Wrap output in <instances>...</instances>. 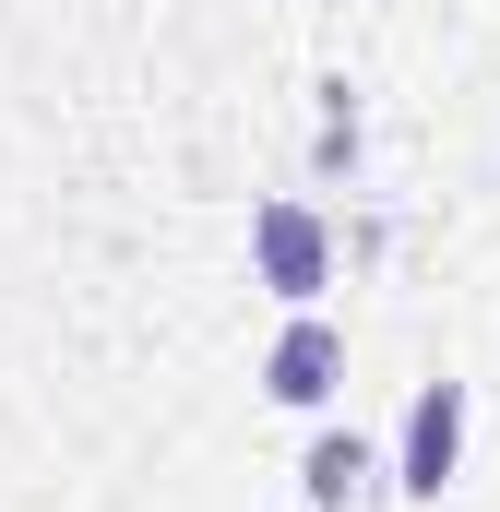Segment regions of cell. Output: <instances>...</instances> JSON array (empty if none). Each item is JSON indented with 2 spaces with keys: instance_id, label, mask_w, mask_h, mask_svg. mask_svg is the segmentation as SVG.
Masks as SVG:
<instances>
[{
  "instance_id": "1",
  "label": "cell",
  "mask_w": 500,
  "mask_h": 512,
  "mask_svg": "<svg viewBox=\"0 0 500 512\" xmlns=\"http://www.w3.org/2000/svg\"><path fill=\"white\" fill-rule=\"evenodd\" d=\"M250 286H274L286 310H310V298L334 286V227H322L310 203H262V215H250Z\"/></svg>"
},
{
  "instance_id": "2",
  "label": "cell",
  "mask_w": 500,
  "mask_h": 512,
  "mask_svg": "<svg viewBox=\"0 0 500 512\" xmlns=\"http://www.w3.org/2000/svg\"><path fill=\"white\" fill-rule=\"evenodd\" d=\"M453 453H465V382H417L405 441H393V489L405 501H441L453 489Z\"/></svg>"
},
{
  "instance_id": "3",
  "label": "cell",
  "mask_w": 500,
  "mask_h": 512,
  "mask_svg": "<svg viewBox=\"0 0 500 512\" xmlns=\"http://www.w3.org/2000/svg\"><path fill=\"white\" fill-rule=\"evenodd\" d=\"M334 382H346V334L298 310V322L274 334V358H262V393H274V405H334Z\"/></svg>"
},
{
  "instance_id": "4",
  "label": "cell",
  "mask_w": 500,
  "mask_h": 512,
  "mask_svg": "<svg viewBox=\"0 0 500 512\" xmlns=\"http://www.w3.org/2000/svg\"><path fill=\"white\" fill-rule=\"evenodd\" d=\"M298 489H310V512H346V501H370V489H381V453L358 441V429H322L310 465H298Z\"/></svg>"
}]
</instances>
